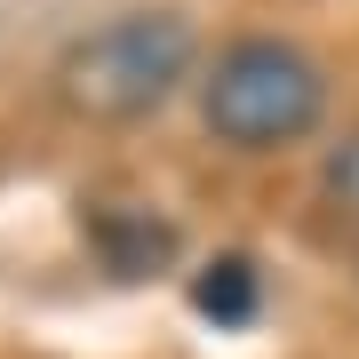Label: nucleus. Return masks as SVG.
Wrapping results in <instances>:
<instances>
[{
  "mask_svg": "<svg viewBox=\"0 0 359 359\" xmlns=\"http://www.w3.org/2000/svg\"><path fill=\"white\" fill-rule=\"evenodd\" d=\"M200 40L176 8H128L56 56V96L80 120H144L192 80Z\"/></svg>",
  "mask_w": 359,
  "mask_h": 359,
  "instance_id": "1",
  "label": "nucleus"
},
{
  "mask_svg": "<svg viewBox=\"0 0 359 359\" xmlns=\"http://www.w3.org/2000/svg\"><path fill=\"white\" fill-rule=\"evenodd\" d=\"M327 112V72L311 65L295 40H231L200 80V120L216 128L231 152H280L304 144Z\"/></svg>",
  "mask_w": 359,
  "mask_h": 359,
  "instance_id": "2",
  "label": "nucleus"
},
{
  "mask_svg": "<svg viewBox=\"0 0 359 359\" xmlns=\"http://www.w3.org/2000/svg\"><path fill=\"white\" fill-rule=\"evenodd\" d=\"M80 240H88V256L112 271V280H152V271L176 264V224H168L152 200H88Z\"/></svg>",
  "mask_w": 359,
  "mask_h": 359,
  "instance_id": "3",
  "label": "nucleus"
},
{
  "mask_svg": "<svg viewBox=\"0 0 359 359\" xmlns=\"http://www.w3.org/2000/svg\"><path fill=\"white\" fill-rule=\"evenodd\" d=\"M192 311L208 327H248L264 311V271L248 264V256H216V264H200L192 271Z\"/></svg>",
  "mask_w": 359,
  "mask_h": 359,
  "instance_id": "4",
  "label": "nucleus"
},
{
  "mask_svg": "<svg viewBox=\"0 0 359 359\" xmlns=\"http://www.w3.org/2000/svg\"><path fill=\"white\" fill-rule=\"evenodd\" d=\"M320 192L344 208V216H359V136H344L327 152V168H320Z\"/></svg>",
  "mask_w": 359,
  "mask_h": 359,
  "instance_id": "5",
  "label": "nucleus"
}]
</instances>
